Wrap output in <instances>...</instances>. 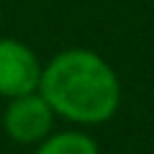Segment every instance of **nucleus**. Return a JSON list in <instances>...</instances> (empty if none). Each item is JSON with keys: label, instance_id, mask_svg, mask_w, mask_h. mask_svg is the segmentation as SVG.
<instances>
[{"label": "nucleus", "instance_id": "nucleus-1", "mask_svg": "<svg viewBox=\"0 0 154 154\" xmlns=\"http://www.w3.org/2000/svg\"><path fill=\"white\" fill-rule=\"evenodd\" d=\"M38 95L64 121L98 126L110 121L121 105V80L98 51L77 46L41 67Z\"/></svg>", "mask_w": 154, "mask_h": 154}, {"label": "nucleus", "instance_id": "nucleus-2", "mask_svg": "<svg viewBox=\"0 0 154 154\" xmlns=\"http://www.w3.org/2000/svg\"><path fill=\"white\" fill-rule=\"evenodd\" d=\"M3 128L18 144H38L54 128V110L38 95V90L28 95H18L8 100Z\"/></svg>", "mask_w": 154, "mask_h": 154}, {"label": "nucleus", "instance_id": "nucleus-3", "mask_svg": "<svg viewBox=\"0 0 154 154\" xmlns=\"http://www.w3.org/2000/svg\"><path fill=\"white\" fill-rule=\"evenodd\" d=\"M41 62L31 46L16 38H0V95L18 98L38 90Z\"/></svg>", "mask_w": 154, "mask_h": 154}, {"label": "nucleus", "instance_id": "nucleus-4", "mask_svg": "<svg viewBox=\"0 0 154 154\" xmlns=\"http://www.w3.org/2000/svg\"><path fill=\"white\" fill-rule=\"evenodd\" d=\"M36 154H100V149L85 131H57L38 141Z\"/></svg>", "mask_w": 154, "mask_h": 154}]
</instances>
